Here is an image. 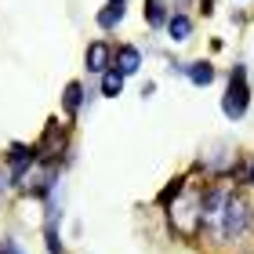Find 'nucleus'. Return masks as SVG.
I'll return each mask as SVG.
<instances>
[{
  "instance_id": "f257e3e1",
  "label": "nucleus",
  "mask_w": 254,
  "mask_h": 254,
  "mask_svg": "<svg viewBox=\"0 0 254 254\" xmlns=\"http://www.w3.org/2000/svg\"><path fill=\"white\" fill-rule=\"evenodd\" d=\"M218 222H222V240H240V236H244L251 229V203H247V196L229 192L225 203H222Z\"/></svg>"
},
{
  "instance_id": "f03ea898",
  "label": "nucleus",
  "mask_w": 254,
  "mask_h": 254,
  "mask_svg": "<svg viewBox=\"0 0 254 254\" xmlns=\"http://www.w3.org/2000/svg\"><path fill=\"white\" fill-rule=\"evenodd\" d=\"M171 225H175L186 240L200 233V225H203V200H200V196H192V192L182 189L178 203H171Z\"/></svg>"
},
{
  "instance_id": "7ed1b4c3",
  "label": "nucleus",
  "mask_w": 254,
  "mask_h": 254,
  "mask_svg": "<svg viewBox=\"0 0 254 254\" xmlns=\"http://www.w3.org/2000/svg\"><path fill=\"white\" fill-rule=\"evenodd\" d=\"M247 102H251L247 69H244V65H236V69H233V76H229V91H225V98H222V113H225L229 120H244Z\"/></svg>"
},
{
  "instance_id": "20e7f679",
  "label": "nucleus",
  "mask_w": 254,
  "mask_h": 254,
  "mask_svg": "<svg viewBox=\"0 0 254 254\" xmlns=\"http://www.w3.org/2000/svg\"><path fill=\"white\" fill-rule=\"evenodd\" d=\"M84 62H87V69H91V73H109V62H113L109 44H106V40H95V44L87 48Z\"/></svg>"
},
{
  "instance_id": "39448f33",
  "label": "nucleus",
  "mask_w": 254,
  "mask_h": 254,
  "mask_svg": "<svg viewBox=\"0 0 254 254\" xmlns=\"http://www.w3.org/2000/svg\"><path fill=\"white\" fill-rule=\"evenodd\" d=\"M113 59H117V69H120L124 76H134L138 69H142V51L131 48V44H124V48L113 55Z\"/></svg>"
},
{
  "instance_id": "423d86ee",
  "label": "nucleus",
  "mask_w": 254,
  "mask_h": 254,
  "mask_svg": "<svg viewBox=\"0 0 254 254\" xmlns=\"http://www.w3.org/2000/svg\"><path fill=\"white\" fill-rule=\"evenodd\" d=\"M186 76L196 87H207V84H214V65L211 62H192V65H186Z\"/></svg>"
},
{
  "instance_id": "0eeeda50",
  "label": "nucleus",
  "mask_w": 254,
  "mask_h": 254,
  "mask_svg": "<svg viewBox=\"0 0 254 254\" xmlns=\"http://www.w3.org/2000/svg\"><path fill=\"white\" fill-rule=\"evenodd\" d=\"M142 15H145V26H164L167 22V4L164 0H145V7H142Z\"/></svg>"
},
{
  "instance_id": "6e6552de",
  "label": "nucleus",
  "mask_w": 254,
  "mask_h": 254,
  "mask_svg": "<svg viewBox=\"0 0 254 254\" xmlns=\"http://www.w3.org/2000/svg\"><path fill=\"white\" fill-rule=\"evenodd\" d=\"M120 91H124V73H120V69L102 73V95H106V98H117Z\"/></svg>"
},
{
  "instance_id": "1a4fd4ad",
  "label": "nucleus",
  "mask_w": 254,
  "mask_h": 254,
  "mask_svg": "<svg viewBox=\"0 0 254 254\" xmlns=\"http://www.w3.org/2000/svg\"><path fill=\"white\" fill-rule=\"evenodd\" d=\"M167 33H171V37H175V40L182 44V40H189V33H192V22H189L186 15H171V18H167Z\"/></svg>"
},
{
  "instance_id": "9d476101",
  "label": "nucleus",
  "mask_w": 254,
  "mask_h": 254,
  "mask_svg": "<svg viewBox=\"0 0 254 254\" xmlns=\"http://www.w3.org/2000/svg\"><path fill=\"white\" fill-rule=\"evenodd\" d=\"M120 18H124V4H106V7L98 11V26H102V29L120 26Z\"/></svg>"
},
{
  "instance_id": "9b49d317",
  "label": "nucleus",
  "mask_w": 254,
  "mask_h": 254,
  "mask_svg": "<svg viewBox=\"0 0 254 254\" xmlns=\"http://www.w3.org/2000/svg\"><path fill=\"white\" fill-rule=\"evenodd\" d=\"M80 98H84V87H80V84H76V80H73V84H65V95H62V106H65V113H69V117H73V113L80 109Z\"/></svg>"
},
{
  "instance_id": "f8f14e48",
  "label": "nucleus",
  "mask_w": 254,
  "mask_h": 254,
  "mask_svg": "<svg viewBox=\"0 0 254 254\" xmlns=\"http://www.w3.org/2000/svg\"><path fill=\"white\" fill-rule=\"evenodd\" d=\"M182 186H186V182H182V178H175V182H171V186H167L164 192H160V203H171V200H175V196L182 192Z\"/></svg>"
},
{
  "instance_id": "ddd939ff",
  "label": "nucleus",
  "mask_w": 254,
  "mask_h": 254,
  "mask_svg": "<svg viewBox=\"0 0 254 254\" xmlns=\"http://www.w3.org/2000/svg\"><path fill=\"white\" fill-rule=\"evenodd\" d=\"M48 251H51V254H62V244H59V229H55L51 222H48Z\"/></svg>"
},
{
  "instance_id": "4468645a",
  "label": "nucleus",
  "mask_w": 254,
  "mask_h": 254,
  "mask_svg": "<svg viewBox=\"0 0 254 254\" xmlns=\"http://www.w3.org/2000/svg\"><path fill=\"white\" fill-rule=\"evenodd\" d=\"M247 182H251V186H254V164L247 167Z\"/></svg>"
},
{
  "instance_id": "2eb2a0df",
  "label": "nucleus",
  "mask_w": 254,
  "mask_h": 254,
  "mask_svg": "<svg viewBox=\"0 0 254 254\" xmlns=\"http://www.w3.org/2000/svg\"><path fill=\"white\" fill-rule=\"evenodd\" d=\"M211 7H214V0H203V11H207V15H211Z\"/></svg>"
},
{
  "instance_id": "dca6fc26",
  "label": "nucleus",
  "mask_w": 254,
  "mask_h": 254,
  "mask_svg": "<svg viewBox=\"0 0 254 254\" xmlns=\"http://www.w3.org/2000/svg\"><path fill=\"white\" fill-rule=\"evenodd\" d=\"M109 4H127V0H109Z\"/></svg>"
}]
</instances>
